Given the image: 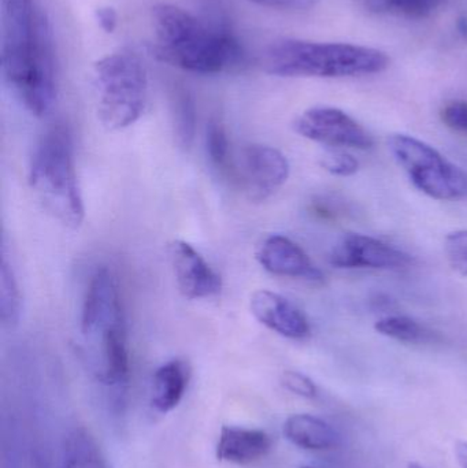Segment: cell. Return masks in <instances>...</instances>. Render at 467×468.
<instances>
[{
	"mask_svg": "<svg viewBox=\"0 0 467 468\" xmlns=\"http://www.w3.org/2000/svg\"><path fill=\"white\" fill-rule=\"evenodd\" d=\"M0 5L3 74L25 109L44 117L57 98L48 19L33 0H0Z\"/></svg>",
	"mask_w": 467,
	"mask_h": 468,
	"instance_id": "6da1fadb",
	"label": "cell"
},
{
	"mask_svg": "<svg viewBox=\"0 0 467 468\" xmlns=\"http://www.w3.org/2000/svg\"><path fill=\"white\" fill-rule=\"evenodd\" d=\"M153 24L156 57L181 70L218 74L238 65L243 57L240 44L232 33L178 5H155Z\"/></svg>",
	"mask_w": 467,
	"mask_h": 468,
	"instance_id": "7a4b0ae2",
	"label": "cell"
},
{
	"mask_svg": "<svg viewBox=\"0 0 467 468\" xmlns=\"http://www.w3.org/2000/svg\"><path fill=\"white\" fill-rule=\"evenodd\" d=\"M388 55L377 48L348 43L281 38L266 48L262 65L277 77L348 79L381 73L389 66Z\"/></svg>",
	"mask_w": 467,
	"mask_h": 468,
	"instance_id": "3957f363",
	"label": "cell"
},
{
	"mask_svg": "<svg viewBox=\"0 0 467 468\" xmlns=\"http://www.w3.org/2000/svg\"><path fill=\"white\" fill-rule=\"evenodd\" d=\"M29 186L38 202L60 224L70 229L82 224L84 200L68 126L58 123L38 140L30 161Z\"/></svg>",
	"mask_w": 467,
	"mask_h": 468,
	"instance_id": "277c9868",
	"label": "cell"
},
{
	"mask_svg": "<svg viewBox=\"0 0 467 468\" xmlns=\"http://www.w3.org/2000/svg\"><path fill=\"white\" fill-rule=\"evenodd\" d=\"M98 117L109 131L129 128L140 120L148 99V74L132 51H118L93 66Z\"/></svg>",
	"mask_w": 467,
	"mask_h": 468,
	"instance_id": "5b68a950",
	"label": "cell"
},
{
	"mask_svg": "<svg viewBox=\"0 0 467 468\" xmlns=\"http://www.w3.org/2000/svg\"><path fill=\"white\" fill-rule=\"evenodd\" d=\"M388 148L413 186L436 200L467 197V173L438 150L408 134H394Z\"/></svg>",
	"mask_w": 467,
	"mask_h": 468,
	"instance_id": "8992f818",
	"label": "cell"
},
{
	"mask_svg": "<svg viewBox=\"0 0 467 468\" xmlns=\"http://www.w3.org/2000/svg\"><path fill=\"white\" fill-rule=\"evenodd\" d=\"M293 131L299 136L328 147L369 150L375 142L369 132L353 117L336 107H312L302 112Z\"/></svg>",
	"mask_w": 467,
	"mask_h": 468,
	"instance_id": "52a82bcc",
	"label": "cell"
},
{
	"mask_svg": "<svg viewBox=\"0 0 467 468\" xmlns=\"http://www.w3.org/2000/svg\"><path fill=\"white\" fill-rule=\"evenodd\" d=\"M87 340L99 341L101 370L99 378L107 387L122 389L129 381L128 335L122 308L101 316L90 326L82 327Z\"/></svg>",
	"mask_w": 467,
	"mask_h": 468,
	"instance_id": "ba28073f",
	"label": "cell"
},
{
	"mask_svg": "<svg viewBox=\"0 0 467 468\" xmlns=\"http://www.w3.org/2000/svg\"><path fill=\"white\" fill-rule=\"evenodd\" d=\"M337 269L399 270L411 263V256L381 239L365 234H345L329 253Z\"/></svg>",
	"mask_w": 467,
	"mask_h": 468,
	"instance_id": "9c48e42d",
	"label": "cell"
},
{
	"mask_svg": "<svg viewBox=\"0 0 467 468\" xmlns=\"http://www.w3.org/2000/svg\"><path fill=\"white\" fill-rule=\"evenodd\" d=\"M240 176L249 199L263 202L287 183L290 162L277 148L252 144L241 154Z\"/></svg>",
	"mask_w": 467,
	"mask_h": 468,
	"instance_id": "30bf717a",
	"label": "cell"
},
{
	"mask_svg": "<svg viewBox=\"0 0 467 468\" xmlns=\"http://www.w3.org/2000/svg\"><path fill=\"white\" fill-rule=\"evenodd\" d=\"M169 252L175 281L184 297L208 299L221 292V278L191 244L175 239L170 244Z\"/></svg>",
	"mask_w": 467,
	"mask_h": 468,
	"instance_id": "8fae6325",
	"label": "cell"
},
{
	"mask_svg": "<svg viewBox=\"0 0 467 468\" xmlns=\"http://www.w3.org/2000/svg\"><path fill=\"white\" fill-rule=\"evenodd\" d=\"M260 266L279 277L299 278L309 282H323L324 274L310 256L296 242L281 234L263 239L257 250Z\"/></svg>",
	"mask_w": 467,
	"mask_h": 468,
	"instance_id": "7c38bea8",
	"label": "cell"
},
{
	"mask_svg": "<svg viewBox=\"0 0 467 468\" xmlns=\"http://www.w3.org/2000/svg\"><path fill=\"white\" fill-rule=\"evenodd\" d=\"M252 315L271 332L291 340L309 337V319L292 302L276 292L260 289L249 300Z\"/></svg>",
	"mask_w": 467,
	"mask_h": 468,
	"instance_id": "4fadbf2b",
	"label": "cell"
},
{
	"mask_svg": "<svg viewBox=\"0 0 467 468\" xmlns=\"http://www.w3.org/2000/svg\"><path fill=\"white\" fill-rule=\"evenodd\" d=\"M271 450V439L266 431L258 429L225 426L217 442V459L227 463H254L265 458Z\"/></svg>",
	"mask_w": 467,
	"mask_h": 468,
	"instance_id": "5bb4252c",
	"label": "cell"
},
{
	"mask_svg": "<svg viewBox=\"0 0 467 468\" xmlns=\"http://www.w3.org/2000/svg\"><path fill=\"white\" fill-rule=\"evenodd\" d=\"M191 370L188 363L173 359L162 365L154 374L151 404L159 414L177 409L188 388Z\"/></svg>",
	"mask_w": 467,
	"mask_h": 468,
	"instance_id": "9a60e30c",
	"label": "cell"
},
{
	"mask_svg": "<svg viewBox=\"0 0 467 468\" xmlns=\"http://www.w3.org/2000/svg\"><path fill=\"white\" fill-rule=\"evenodd\" d=\"M284 436L291 444L307 451H328L339 444V434L321 418L295 414L284 423Z\"/></svg>",
	"mask_w": 467,
	"mask_h": 468,
	"instance_id": "2e32d148",
	"label": "cell"
},
{
	"mask_svg": "<svg viewBox=\"0 0 467 468\" xmlns=\"http://www.w3.org/2000/svg\"><path fill=\"white\" fill-rule=\"evenodd\" d=\"M60 468H107L98 442L87 429H71L63 437Z\"/></svg>",
	"mask_w": 467,
	"mask_h": 468,
	"instance_id": "e0dca14e",
	"label": "cell"
},
{
	"mask_svg": "<svg viewBox=\"0 0 467 468\" xmlns=\"http://www.w3.org/2000/svg\"><path fill=\"white\" fill-rule=\"evenodd\" d=\"M375 329L380 335L400 343L430 344L438 340V335L435 332L409 316H387L376 322Z\"/></svg>",
	"mask_w": 467,
	"mask_h": 468,
	"instance_id": "ac0fdd59",
	"label": "cell"
},
{
	"mask_svg": "<svg viewBox=\"0 0 467 468\" xmlns=\"http://www.w3.org/2000/svg\"><path fill=\"white\" fill-rule=\"evenodd\" d=\"M21 292L13 267L2 250L0 263V319L7 327L16 326L21 316Z\"/></svg>",
	"mask_w": 467,
	"mask_h": 468,
	"instance_id": "d6986e66",
	"label": "cell"
},
{
	"mask_svg": "<svg viewBox=\"0 0 467 468\" xmlns=\"http://www.w3.org/2000/svg\"><path fill=\"white\" fill-rule=\"evenodd\" d=\"M173 123L178 144L189 148L196 133V109L194 99L186 90H177L173 95Z\"/></svg>",
	"mask_w": 467,
	"mask_h": 468,
	"instance_id": "ffe728a7",
	"label": "cell"
},
{
	"mask_svg": "<svg viewBox=\"0 0 467 468\" xmlns=\"http://www.w3.org/2000/svg\"><path fill=\"white\" fill-rule=\"evenodd\" d=\"M206 150L211 164L218 170H227L229 165L230 144L221 121L211 120L206 129Z\"/></svg>",
	"mask_w": 467,
	"mask_h": 468,
	"instance_id": "44dd1931",
	"label": "cell"
},
{
	"mask_svg": "<svg viewBox=\"0 0 467 468\" xmlns=\"http://www.w3.org/2000/svg\"><path fill=\"white\" fill-rule=\"evenodd\" d=\"M444 252L451 269L467 277V229L455 230L444 239Z\"/></svg>",
	"mask_w": 467,
	"mask_h": 468,
	"instance_id": "7402d4cb",
	"label": "cell"
},
{
	"mask_svg": "<svg viewBox=\"0 0 467 468\" xmlns=\"http://www.w3.org/2000/svg\"><path fill=\"white\" fill-rule=\"evenodd\" d=\"M18 425L14 420L3 423L2 468H22L21 440Z\"/></svg>",
	"mask_w": 467,
	"mask_h": 468,
	"instance_id": "603a6c76",
	"label": "cell"
},
{
	"mask_svg": "<svg viewBox=\"0 0 467 468\" xmlns=\"http://www.w3.org/2000/svg\"><path fill=\"white\" fill-rule=\"evenodd\" d=\"M444 0H380V7L395 11L409 18H425Z\"/></svg>",
	"mask_w": 467,
	"mask_h": 468,
	"instance_id": "cb8c5ba5",
	"label": "cell"
},
{
	"mask_svg": "<svg viewBox=\"0 0 467 468\" xmlns=\"http://www.w3.org/2000/svg\"><path fill=\"white\" fill-rule=\"evenodd\" d=\"M320 165L326 172L339 177H350L359 169L358 161L345 151L329 150L320 158Z\"/></svg>",
	"mask_w": 467,
	"mask_h": 468,
	"instance_id": "d4e9b609",
	"label": "cell"
},
{
	"mask_svg": "<svg viewBox=\"0 0 467 468\" xmlns=\"http://www.w3.org/2000/svg\"><path fill=\"white\" fill-rule=\"evenodd\" d=\"M281 382L285 389L290 390L293 395H298L304 399L317 398V385L314 384L312 378L299 373V371H285L282 374Z\"/></svg>",
	"mask_w": 467,
	"mask_h": 468,
	"instance_id": "484cf974",
	"label": "cell"
},
{
	"mask_svg": "<svg viewBox=\"0 0 467 468\" xmlns=\"http://www.w3.org/2000/svg\"><path fill=\"white\" fill-rule=\"evenodd\" d=\"M441 121L452 131L467 133V101H451L444 106Z\"/></svg>",
	"mask_w": 467,
	"mask_h": 468,
	"instance_id": "4316f807",
	"label": "cell"
},
{
	"mask_svg": "<svg viewBox=\"0 0 467 468\" xmlns=\"http://www.w3.org/2000/svg\"><path fill=\"white\" fill-rule=\"evenodd\" d=\"M262 7L282 11H304L314 7L318 0H249Z\"/></svg>",
	"mask_w": 467,
	"mask_h": 468,
	"instance_id": "83f0119b",
	"label": "cell"
},
{
	"mask_svg": "<svg viewBox=\"0 0 467 468\" xmlns=\"http://www.w3.org/2000/svg\"><path fill=\"white\" fill-rule=\"evenodd\" d=\"M96 19L101 29L106 33H112L118 27V14L115 8L110 5H103L96 10Z\"/></svg>",
	"mask_w": 467,
	"mask_h": 468,
	"instance_id": "f1b7e54d",
	"label": "cell"
},
{
	"mask_svg": "<svg viewBox=\"0 0 467 468\" xmlns=\"http://www.w3.org/2000/svg\"><path fill=\"white\" fill-rule=\"evenodd\" d=\"M455 456L462 468H467V441H458L455 445Z\"/></svg>",
	"mask_w": 467,
	"mask_h": 468,
	"instance_id": "f546056e",
	"label": "cell"
},
{
	"mask_svg": "<svg viewBox=\"0 0 467 468\" xmlns=\"http://www.w3.org/2000/svg\"><path fill=\"white\" fill-rule=\"evenodd\" d=\"M35 468H52L51 464H49L48 459L43 455V452H36L35 455Z\"/></svg>",
	"mask_w": 467,
	"mask_h": 468,
	"instance_id": "4dcf8cb0",
	"label": "cell"
},
{
	"mask_svg": "<svg viewBox=\"0 0 467 468\" xmlns=\"http://www.w3.org/2000/svg\"><path fill=\"white\" fill-rule=\"evenodd\" d=\"M409 468H425V467L421 466V464H419V463H410V464H409Z\"/></svg>",
	"mask_w": 467,
	"mask_h": 468,
	"instance_id": "1f68e13d",
	"label": "cell"
},
{
	"mask_svg": "<svg viewBox=\"0 0 467 468\" xmlns=\"http://www.w3.org/2000/svg\"><path fill=\"white\" fill-rule=\"evenodd\" d=\"M301 468H314V467H301Z\"/></svg>",
	"mask_w": 467,
	"mask_h": 468,
	"instance_id": "d6a6232c",
	"label": "cell"
}]
</instances>
